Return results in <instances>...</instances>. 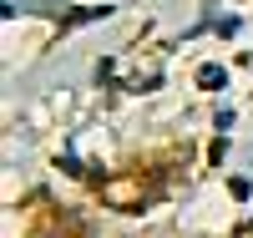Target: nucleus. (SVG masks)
Instances as JSON below:
<instances>
[{
    "label": "nucleus",
    "instance_id": "f257e3e1",
    "mask_svg": "<svg viewBox=\"0 0 253 238\" xmlns=\"http://www.w3.org/2000/svg\"><path fill=\"white\" fill-rule=\"evenodd\" d=\"M198 81L208 86V92H218V86H223L228 76H223V66H203V71H198Z\"/></svg>",
    "mask_w": 253,
    "mask_h": 238
}]
</instances>
